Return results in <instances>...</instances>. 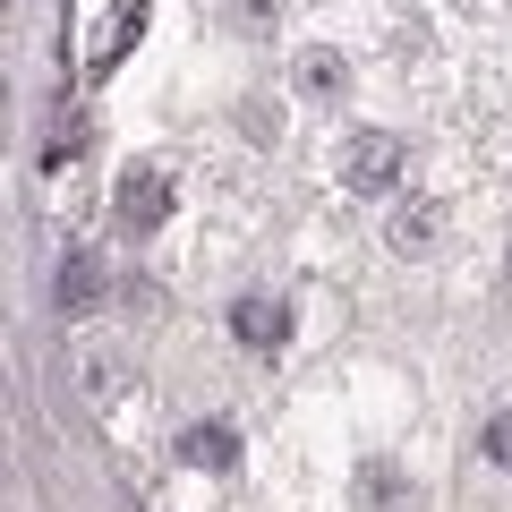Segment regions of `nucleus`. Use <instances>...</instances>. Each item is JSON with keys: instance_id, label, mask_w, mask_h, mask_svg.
I'll return each mask as SVG.
<instances>
[{"instance_id": "1", "label": "nucleus", "mask_w": 512, "mask_h": 512, "mask_svg": "<svg viewBox=\"0 0 512 512\" xmlns=\"http://www.w3.org/2000/svg\"><path fill=\"white\" fill-rule=\"evenodd\" d=\"M402 171H410V146L393 137V128H359V137L342 146V188L350 197H393Z\"/></svg>"}, {"instance_id": "2", "label": "nucleus", "mask_w": 512, "mask_h": 512, "mask_svg": "<svg viewBox=\"0 0 512 512\" xmlns=\"http://www.w3.org/2000/svg\"><path fill=\"white\" fill-rule=\"evenodd\" d=\"M111 205H120L128 231H163V222H171V171H163V163H128Z\"/></svg>"}, {"instance_id": "3", "label": "nucleus", "mask_w": 512, "mask_h": 512, "mask_svg": "<svg viewBox=\"0 0 512 512\" xmlns=\"http://www.w3.org/2000/svg\"><path fill=\"white\" fill-rule=\"evenodd\" d=\"M103 282H111V274H103V248H69V256H60V291H52L60 316L86 325V316L103 308Z\"/></svg>"}, {"instance_id": "4", "label": "nucleus", "mask_w": 512, "mask_h": 512, "mask_svg": "<svg viewBox=\"0 0 512 512\" xmlns=\"http://www.w3.org/2000/svg\"><path fill=\"white\" fill-rule=\"evenodd\" d=\"M444 231H453V214H444V197H410L402 214H393V256H410V265H419V256H436L444 248Z\"/></svg>"}, {"instance_id": "5", "label": "nucleus", "mask_w": 512, "mask_h": 512, "mask_svg": "<svg viewBox=\"0 0 512 512\" xmlns=\"http://www.w3.org/2000/svg\"><path fill=\"white\" fill-rule=\"evenodd\" d=\"M291 86H299V94H308V103H333V94H342V86H350V60H342V52H333V43H308V52H299V60H291Z\"/></svg>"}, {"instance_id": "6", "label": "nucleus", "mask_w": 512, "mask_h": 512, "mask_svg": "<svg viewBox=\"0 0 512 512\" xmlns=\"http://www.w3.org/2000/svg\"><path fill=\"white\" fill-rule=\"evenodd\" d=\"M171 453H180L188 470H239V436H231L222 419H197L180 444H171Z\"/></svg>"}, {"instance_id": "7", "label": "nucleus", "mask_w": 512, "mask_h": 512, "mask_svg": "<svg viewBox=\"0 0 512 512\" xmlns=\"http://www.w3.org/2000/svg\"><path fill=\"white\" fill-rule=\"evenodd\" d=\"M231 333H239V342H256V350H282V342H291V308H282V299H239Z\"/></svg>"}, {"instance_id": "8", "label": "nucleus", "mask_w": 512, "mask_h": 512, "mask_svg": "<svg viewBox=\"0 0 512 512\" xmlns=\"http://www.w3.org/2000/svg\"><path fill=\"white\" fill-rule=\"evenodd\" d=\"M137 26H146V0H120V9H111V35L94 43V69H111V60L137 43Z\"/></svg>"}, {"instance_id": "9", "label": "nucleus", "mask_w": 512, "mask_h": 512, "mask_svg": "<svg viewBox=\"0 0 512 512\" xmlns=\"http://www.w3.org/2000/svg\"><path fill=\"white\" fill-rule=\"evenodd\" d=\"M274 18H282V0H231V26H239V35H274Z\"/></svg>"}, {"instance_id": "10", "label": "nucleus", "mask_w": 512, "mask_h": 512, "mask_svg": "<svg viewBox=\"0 0 512 512\" xmlns=\"http://www.w3.org/2000/svg\"><path fill=\"white\" fill-rule=\"evenodd\" d=\"M487 461H495V470H512V410H504V419H487Z\"/></svg>"}]
</instances>
